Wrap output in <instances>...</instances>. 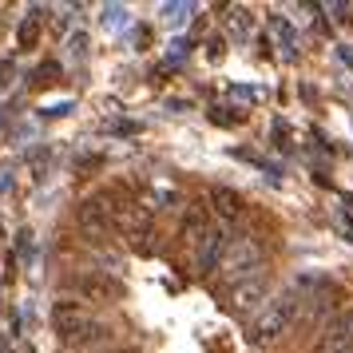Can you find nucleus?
<instances>
[{
	"label": "nucleus",
	"instance_id": "1",
	"mask_svg": "<svg viewBox=\"0 0 353 353\" xmlns=\"http://www.w3.org/2000/svg\"><path fill=\"white\" fill-rule=\"evenodd\" d=\"M258 270H262V242H258V234L230 239L223 266H219V278H223V282H230V286H242V282L258 278Z\"/></svg>",
	"mask_w": 353,
	"mask_h": 353
},
{
	"label": "nucleus",
	"instance_id": "9",
	"mask_svg": "<svg viewBox=\"0 0 353 353\" xmlns=\"http://www.w3.org/2000/svg\"><path fill=\"white\" fill-rule=\"evenodd\" d=\"M207 207H191L187 210V219H183V242H199L207 234Z\"/></svg>",
	"mask_w": 353,
	"mask_h": 353
},
{
	"label": "nucleus",
	"instance_id": "5",
	"mask_svg": "<svg viewBox=\"0 0 353 353\" xmlns=\"http://www.w3.org/2000/svg\"><path fill=\"white\" fill-rule=\"evenodd\" d=\"M112 219H115V207H112V199H108V194H96V199L80 203V210H76V223H80V230H88L92 239H108Z\"/></svg>",
	"mask_w": 353,
	"mask_h": 353
},
{
	"label": "nucleus",
	"instance_id": "11",
	"mask_svg": "<svg viewBox=\"0 0 353 353\" xmlns=\"http://www.w3.org/2000/svg\"><path fill=\"white\" fill-rule=\"evenodd\" d=\"M36 36H40V24H36V17H32V20H24V24H20V32H17L20 48H32Z\"/></svg>",
	"mask_w": 353,
	"mask_h": 353
},
{
	"label": "nucleus",
	"instance_id": "12",
	"mask_svg": "<svg viewBox=\"0 0 353 353\" xmlns=\"http://www.w3.org/2000/svg\"><path fill=\"white\" fill-rule=\"evenodd\" d=\"M99 353H135V350H99Z\"/></svg>",
	"mask_w": 353,
	"mask_h": 353
},
{
	"label": "nucleus",
	"instance_id": "2",
	"mask_svg": "<svg viewBox=\"0 0 353 353\" xmlns=\"http://www.w3.org/2000/svg\"><path fill=\"white\" fill-rule=\"evenodd\" d=\"M298 310H302V298H294V294L270 298L266 310L250 321V337H254V341H278V337L290 330V321L298 318Z\"/></svg>",
	"mask_w": 353,
	"mask_h": 353
},
{
	"label": "nucleus",
	"instance_id": "7",
	"mask_svg": "<svg viewBox=\"0 0 353 353\" xmlns=\"http://www.w3.org/2000/svg\"><path fill=\"white\" fill-rule=\"evenodd\" d=\"M353 345V310L350 314H337L334 321H325L318 334V353H350Z\"/></svg>",
	"mask_w": 353,
	"mask_h": 353
},
{
	"label": "nucleus",
	"instance_id": "6",
	"mask_svg": "<svg viewBox=\"0 0 353 353\" xmlns=\"http://www.w3.org/2000/svg\"><path fill=\"white\" fill-rule=\"evenodd\" d=\"M226 246H230V239L219 226H210L207 234L194 242V266H199V274H219V266L226 258Z\"/></svg>",
	"mask_w": 353,
	"mask_h": 353
},
{
	"label": "nucleus",
	"instance_id": "8",
	"mask_svg": "<svg viewBox=\"0 0 353 353\" xmlns=\"http://www.w3.org/2000/svg\"><path fill=\"white\" fill-rule=\"evenodd\" d=\"M68 286L76 290V302H108V294H112V286L103 278H92V274H76Z\"/></svg>",
	"mask_w": 353,
	"mask_h": 353
},
{
	"label": "nucleus",
	"instance_id": "10",
	"mask_svg": "<svg viewBox=\"0 0 353 353\" xmlns=\"http://www.w3.org/2000/svg\"><path fill=\"white\" fill-rule=\"evenodd\" d=\"M210 199H214V207L223 210L226 219H239V194L234 191H226V187H214V191H210Z\"/></svg>",
	"mask_w": 353,
	"mask_h": 353
},
{
	"label": "nucleus",
	"instance_id": "3",
	"mask_svg": "<svg viewBox=\"0 0 353 353\" xmlns=\"http://www.w3.org/2000/svg\"><path fill=\"white\" fill-rule=\"evenodd\" d=\"M52 325H56L60 341L68 345V341H76L83 330H92L96 318L88 314V305H83V302H56V305H52Z\"/></svg>",
	"mask_w": 353,
	"mask_h": 353
},
{
	"label": "nucleus",
	"instance_id": "4",
	"mask_svg": "<svg viewBox=\"0 0 353 353\" xmlns=\"http://www.w3.org/2000/svg\"><path fill=\"white\" fill-rule=\"evenodd\" d=\"M270 302V286H266V278H250V282H242V286L230 290V310L239 314V318H250L254 321L262 310Z\"/></svg>",
	"mask_w": 353,
	"mask_h": 353
}]
</instances>
